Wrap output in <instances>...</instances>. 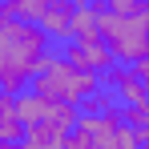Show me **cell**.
Here are the masks:
<instances>
[{
	"instance_id": "1",
	"label": "cell",
	"mask_w": 149,
	"mask_h": 149,
	"mask_svg": "<svg viewBox=\"0 0 149 149\" xmlns=\"http://www.w3.org/2000/svg\"><path fill=\"white\" fill-rule=\"evenodd\" d=\"M52 52H56V40L36 20L8 16L0 24V93L20 97L28 85L36 81V73L49 65Z\"/></svg>"
},
{
	"instance_id": "2",
	"label": "cell",
	"mask_w": 149,
	"mask_h": 149,
	"mask_svg": "<svg viewBox=\"0 0 149 149\" xmlns=\"http://www.w3.org/2000/svg\"><path fill=\"white\" fill-rule=\"evenodd\" d=\"M16 117L24 125L20 149H65V137H69V129L77 125V109L24 89L16 97Z\"/></svg>"
},
{
	"instance_id": "3",
	"label": "cell",
	"mask_w": 149,
	"mask_h": 149,
	"mask_svg": "<svg viewBox=\"0 0 149 149\" xmlns=\"http://www.w3.org/2000/svg\"><path fill=\"white\" fill-rule=\"evenodd\" d=\"M97 85H101V77H97V73L77 69L73 61H65L61 52H52L49 65L36 73V81H32L28 89H32V93H40V97H49V101H61V105L81 109V101L89 97Z\"/></svg>"
},
{
	"instance_id": "4",
	"label": "cell",
	"mask_w": 149,
	"mask_h": 149,
	"mask_svg": "<svg viewBox=\"0 0 149 149\" xmlns=\"http://www.w3.org/2000/svg\"><path fill=\"white\" fill-rule=\"evenodd\" d=\"M93 12H97V8H93ZM97 28H101V40L113 52V61L137 65V61L149 56V8L145 12H133V16L97 12Z\"/></svg>"
},
{
	"instance_id": "5",
	"label": "cell",
	"mask_w": 149,
	"mask_h": 149,
	"mask_svg": "<svg viewBox=\"0 0 149 149\" xmlns=\"http://www.w3.org/2000/svg\"><path fill=\"white\" fill-rule=\"evenodd\" d=\"M56 52H61L65 61H73L77 69H89V73H97V77L105 73V69H113V65H117L105 40H65Z\"/></svg>"
},
{
	"instance_id": "6",
	"label": "cell",
	"mask_w": 149,
	"mask_h": 149,
	"mask_svg": "<svg viewBox=\"0 0 149 149\" xmlns=\"http://www.w3.org/2000/svg\"><path fill=\"white\" fill-rule=\"evenodd\" d=\"M101 85L117 97V105H137V101H145V85H141V77L133 65H113V69H105L101 73Z\"/></svg>"
},
{
	"instance_id": "7",
	"label": "cell",
	"mask_w": 149,
	"mask_h": 149,
	"mask_svg": "<svg viewBox=\"0 0 149 149\" xmlns=\"http://www.w3.org/2000/svg\"><path fill=\"white\" fill-rule=\"evenodd\" d=\"M77 4L81 0H49L45 16H40V28L56 40V49L65 40H73V20H77Z\"/></svg>"
},
{
	"instance_id": "8",
	"label": "cell",
	"mask_w": 149,
	"mask_h": 149,
	"mask_svg": "<svg viewBox=\"0 0 149 149\" xmlns=\"http://www.w3.org/2000/svg\"><path fill=\"white\" fill-rule=\"evenodd\" d=\"M0 8H4V16H16V20H36V24H40V16H45L49 0H4Z\"/></svg>"
},
{
	"instance_id": "9",
	"label": "cell",
	"mask_w": 149,
	"mask_h": 149,
	"mask_svg": "<svg viewBox=\"0 0 149 149\" xmlns=\"http://www.w3.org/2000/svg\"><path fill=\"white\" fill-rule=\"evenodd\" d=\"M121 121H125V129H133V133L149 129V101H137V105H121Z\"/></svg>"
},
{
	"instance_id": "10",
	"label": "cell",
	"mask_w": 149,
	"mask_h": 149,
	"mask_svg": "<svg viewBox=\"0 0 149 149\" xmlns=\"http://www.w3.org/2000/svg\"><path fill=\"white\" fill-rule=\"evenodd\" d=\"M109 149H137V137H133V129H121V133L109 141Z\"/></svg>"
},
{
	"instance_id": "11",
	"label": "cell",
	"mask_w": 149,
	"mask_h": 149,
	"mask_svg": "<svg viewBox=\"0 0 149 149\" xmlns=\"http://www.w3.org/2000/svg\"><path fill=\"white\" fill-rule=\"evenodd\" d=\"M133 69H137V77H141V85H145V101H149V56H145V61H137Z\"/></svg>"
},
{
	"instance_id": "12",
	"label": "cell",
	"mask_w": 149,
	"mask_h": 149,
	"mask_svg": "<svg viewBox=\"0 0 149 149\" xmlns=\"http://www.w3.org/2000/svg\"><path fill=\"white\" fill-rule=\"evenodd\" d=\"M137 137V149H149V129H141V133H133Z\"/></svg>"
},
{
	"instance_id": "13",
	"label": "cell",
	"mask_w": 149,
	"mask_h": 149,
	"mask_svg": "<svg viewBox=\"0 0 149 149\" xmlns=\"http://www.w3.org/2000/svg\"><path fill=\"white\" fill-rule=\"evenodd\" d=\"M0 149H20V141H0Z\"/></svg>"
},
{
	"instance_id": "14",
	"label": "cell",
	"mask_w": 149,
	"mask_h": 149,
	"mask_svg": "<svg viewBox=\"0 0 149 149\" xmlns=\"http://www.w3.org/2000/svg\"><path fill=\"white\" fill-rule=\"evenodd\" d=\"M4 20H8V16H4V8H0V24H4Z\"/></svg>"
}]
</instances>
